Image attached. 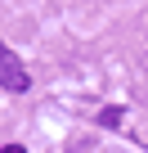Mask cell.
<instances>
[{"label":"cell","instance_id":"6da1fadb","mask_svg":"<svg viewBox=\"0 0 148 153\" xmlns=\"http://www.w3.org/2000/svg\"><path fill=\"white\" fill-rule=\"evenodd\" d=\"M32 86V76H27V68L18 63V54L0 41V90H14V95H23Z\"/></svg>","mask_w":148,"mask_h":153},{"label":"cell","instance_id":"7a4b0ae2","mask_svg":"<svg viewBox=\"0 0 148 153\" xmlns=\"http://www.w3.org/2000/svg\"><path fill=\"white\" fill-rule=\"evenodd\" d=\"M99 126H108V131H117V126H121V108H112V104H108V108L99 113Z\"/></svg>","mask_w":148,"mask_h":153},{"label":"cell","instance_id":"3957f363","mask_svg":"<svg viewBox=\"0 0 148 153\" xmlns=\"http://www.w3.org/2000/svg\"><path fill=\"white\" fill-rule=\"evenodd\" d=\"M0 153H27L23 144H5V149H0Z\"/></svg>","mask_w":148,"mask_h":153}]
</instances>
